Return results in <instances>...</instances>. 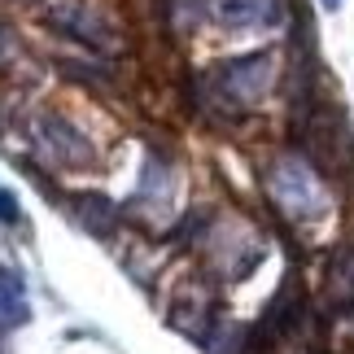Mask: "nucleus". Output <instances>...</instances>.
<instances>
[{
    "label": "nucleus",
    "instance_id": "nucleus-1",
    "mask_svg": "<svg viewBox=\"0 0 354 354\" xmlns=\"http://www.w3.org/2000/svg\"><path fill=\"white\" fill-rule=\"evenodd\" d=\"M39 18H44L57 35L75 39L92 53H114L118 48V31L110 22V13L92 0H44L39 5Z\"/></svg>",
    "mask_w": 354,
    "mask_h": 354
},
{
    "label": "nucleus",
    "instance_id": "nucleus-3",
    "mask_svg": "<svg viewBox=\"0 0 354 354\" xmlns=\"http://www.w3.org/2000/svg\"><path fill=\"white\" fill-rule=\"evenodd\" d=\"M22 57V44H18V35H13V26L9 22H0V75L13 71Z\"/></svg>",
    "mask_w": 354,
    "mask_h": 354
},
{
    "label": "nucleus",
    "instance_id": "nucleus-2",
    "mask_svg": "<svg viewBox=\"0 0 354 354\" xmlns=\"http://www.w3.org/2000/svg\"><path fill=\"white\" fill-rule=\"evenodd\" d=\"M26 131H31V145L44 153L53 167H88L92 162V145L88 136L79 131V122L62 110H44L26 118Z\"/></svg>",
    "mask_w": 354,
    "mask_h": 354
}]
</instances>
